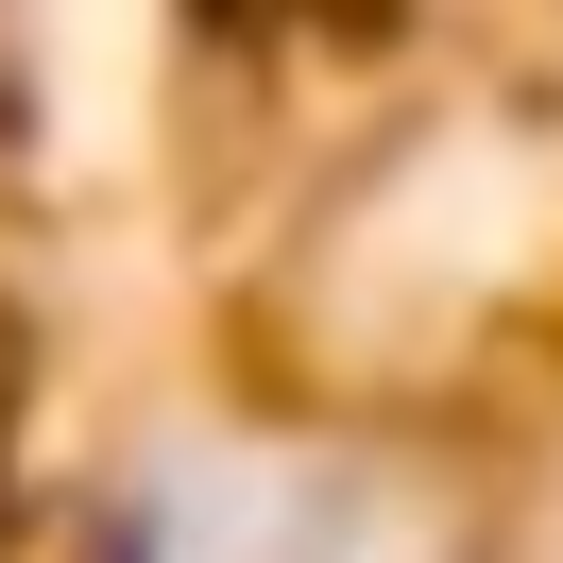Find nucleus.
Returning <instances> with one entry per match:
<instances>
[{
  "instance_id": "1",
  "label": "nucleus",
  "mask_w": 563,
  "mask_h": 563,
  "mask_svg": "<svg viewBox=\"0 0 563 563\" xmlns=\"http://www.w3.org/2000/svg\"><path fill=\"white\" fill-rule=\"evenodd\" d=\"M120 563H444V512H410L393 478L308 444H206L137 495Z\"/></svg>"
}]
</instances>
